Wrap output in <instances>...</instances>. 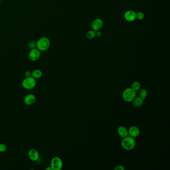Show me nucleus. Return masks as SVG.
<instances>
[{
    "label": "nucleus",
    "mask_w": 170,
    "mask_h": 170,
    "mask_svg": "<svg viewBox=\"0 0 170 170\" xmlns=\"http://www.w3.org/2000/svg\"><path fill=\"white\" fill-rule=\"evenodd\" d=\"M115 170H124L125 167L123 166V165H117L115 167V168H114Z\"/></svg>",
    "instance_id": "aec40b11"
},
{
    "label": "nucleus",
    "mask_w": 170,
    "mask_h": 170,
    "mask_svg": "<svg viewBox=\"0 0 170 170\" xmlns=\"http://www.w3.org/2000/svg\"><path fill=\"white\" fill-rule=\"evenodd\" d=\"M46 170H53L51 167V166L48 167L46 168Z\"/></svg>",
    "instance_id": "5701e85b"
},
{
    "label": "nucleus",
    "mask_w": 170,
    "mask_h": 170,
    "mask_svg": "<svg viewBox=\"0 0 170 170\" xmlns=\"http://www.w3.org/2000/svg\"><path fill=\"white\" fill-rule=\"evenodd\" d=\"M36 97L33 94H28L25 97L24 102L27 105H31L36 102Z\"/></svg>",
    "instance_id": "9b49d317"
},
{
    "label": "nucleus",
    "mask_w": 170,
    "mask_h": 170,
    "mask_svg": "<svg viewBox=\"0 0 170 170\" xmlns=\"http://www.w3.org/2000/svg\"><path fill=\"white\" fill-rule=\"evenodd\" d=\"M121 145L124 150L131 151L133 150L135 147V139L130 136H127L123 138L121 143Z\"/></svg>",
    "instance_id": "f257e3e1"
},
{
    "label": "nucleus",
    "mask_w": 170,
    "mask_h": 170,
    "mask_svg": "<svg viewBox=\"0 0 170 170\" xmlns=\"http://www.w3.org/2000/svg\"><path fill=\"white\" fill-rule=\"evenodd\" d=\"M42 71H41L40 70H38V69L34 70L31 72V76L36 79H40L42 76Z\"/></svg>",
    "instance_id": "4468645a"
},
{
    "label": "nucleus",
    "mask_w": 170,
    "mask_h": 170,
    "mask_svg": "<svg viewBox=\"0 0 170 170\" xmlns=\"http://www.w3.org/2000/svg\"><path fill=\"white\" fill-rule=\"evenodd\" d=\"M128 134H129V136L135 138L138 137L140 135V130L137 126L133 125L129 128Z\"/></svg>",
    "instance_id": "9d476101"
},
{
    "label": "nucleus",
    "mask_w": 170,
    "mask_h": 170,
    "mask_svg": "<svg viewBox=\"0 0 170 170\" xmlns=\"http://www.w3.org/2000/svg\"><path fill=\"white\" fill-rule=\"evenodd\" d=\"M51 45L49 38L44 37L40 38L36 44V46L40 51H44L48 49Z\"/></svg>",
    "instance_id": "f03ea898"
},
{
    "label": "nucleus",
    "mask_w": 170,
    "mask_h": 170,
    "mask_svg": "<svg viewBox=\"0 0 170 170\" xmlns=\"http://www.w3.org/2000/svg\"><path fill=\"white\" fill-rule=\"evenodd\" d=\"M147 96H148V91L146 89L142 88L140 90L139 96L140 98L143 100H145V99L146 98Z\"/></svg>",
    "instance_id": "dca6fc26"
},
{
    "label": "nucleus",
    "mask_w": 170,
    "mask_h": 170,
    "mask_svg": "<svg viewBox=\"0 0 170 170\" xmlns=\"http://www.w3.org/2000/svg\"><path fill=\"white\" fill-rule=\"evenodd\" d=\"M7 146L4 144L3 143H1L0 144V152L1 153H4L7 151Z\"/></svg>",
    "instance_id": "6ab92c4d"
},
{
    "label": "nucleus",
    "mask_w": 170,
    "mask_h": 170,
    "mask_svg": "<svg viewBox=\"0 0 170 170\" xmlns=\"http://www.w3.org/2000/svg\"><path fill=\"white\" fill-rule=\"evenodd\" d=\"M40 57V52L38 48H33L29 51L28 57L31 61H35L38 60Z\"/></svg>",
    "instance_id": "423d86ee"
},
{
    "label": "nucleus",
    "mask_w": 170,
    "mask_h": 170,
    "mask_svg": "<svg viewBox=\"0 0 170 170\" xmlns=\"http://www.w3.org/2000/svg\"><path fill=\"white\" fill-rule=\"evenodd\" d=\"M25 74L26 77L31 76V71H29V70L26 71V72H25Z\"/></svg>",
    "instance_id": "412c9836"
},
{
    "label": "nucleus",
    "mask_w": 170,
    "mask_h": 170,
    "mask_svg": "<svg viewBox=\"0 0 170 170\" xmlns=\"http://www.w3.org/2000/svg\"><path fill=\"white\" fill-rule=\"evenodd\" d=\"M103 25H104V22L101 18H96L92 23V29L95 31H99L102 29Z\"/></svg>",
    "instance_id": "6e6552de"
},
{
    "label": "nucleus",
    "mask_w": 170,
    "mask_h": 170,
    "mask_svg": "<svg viewBox=\"0 0 170 170\" xmlns=\"http://www.w3.org/2000/svg\"><path fill=\"white\" fill-rule=\"evenodd\" d=\"M145 18V14L142 12H138L136 13V19L138 20H143Z\"/></svg>",
    "instance_id": "a211bd4d"
},
{
    "label": "nucleus",
    "mask_w": 170,
    "mask_h": 170,
    "mask_svg": "<svg viewBox=\"0 0 170 170\" xmlns=\"http://www.w3.org/2000/svg\"><path fill=\"white\" fill-rule=\"evenodd\" d=\"M117 133L119 136L122 138L129 135L128 129L123 126H120L117 128Z\"/></svg>",
    "instance_id": "f8f14e48"
},
{
    "label": "nucleus",
    "mask_w": 170,
    "mask_h": 170,
    "mask_svg": "<svg viewBox=\"0 0 170 170\" xmlns=\"http://www.w3.org/2000/svg\"><path fill=\"white\" fill-rule=\"evenodd\" d=\"M63 163L62 160L59 157L53 158L51 161V166L53 170H60L63 168Z\"/></svg>",
    "instance_id": "39448f33"
},
{
    "label": "nucleus",
    "mask_w": 170,
    "mask_h": 170,
    "mask_svg": "<svg viewBox=\"0 0 170 170\" xmlns=\"http://www.w3.org/2000/svg\"><path fill=\"white\" fill-rule=\"evenodd\" d=\"M28 156L29 159L33 162L38 161L40 159V154L38 151L35 149H31L28 152Z\"/></svg>",
    "instance_id": "1a4fd4ad"
},
{
    "label": "nucleus",
    "mask_w": 170,
    "mask_h": 170,
    "mask_svg": "<svg viewBox=\"0 0 170 170\" xmlns=\"http://www.w3.org/2000/svg\"><path fill=\"white\" fill-rule=\"evenodd\" d=\"M144 100L140 98L139 96H136L135 98L133 100L132 102H133V105L135 107H140L142 106L143 104H144Z\"/></svg>",
    "instance_id": "ddd939ff"
},
{
    "label": "nucleus",
    "mask_w": 170,
    "mask_h": 170,
    "mask_svg": "<svg viewBox=\"0 0 170 170\" xmlns=\"http://www.w3.org/2000/svg\"><path fill=\"white\" fill-rule=\"evenodd\" d=\"M141 83L140 82H139V81H135L134 82L132 83L131 85V88L133 89L134 90H135V91L137 92V91H138L141 88Z\"/></svg>",
    "instance_id": "2eb2a0df"
},
{
    "label": "nucleus",
    "mask_w": 170,
    "mask_h": 170,
    "mask_svg": "<svg viewBox=\"0 0 170 170\" xmlns=\"http://www.w3.org/2000/svg\"><path fill=\"white\" fill-rule=\"evenodd\" d=\"M23 87L27 90L32 89L36 87L37 82L36 79L32 76L26 77L22 81Z\"/></svg>",
    "instance_id": "20e7f679"
},
{
    "label": "nucleus",
    "mask_w": 170,
    "mask_h": 170,
    "mask_svg": "<svg viewBox=\"0 0 170 170\" xmlns=\"http://www.w3.org/2000/svg\"><path fill=\"white\" fill-rule=\"evenodd\" d=\"M86 38L89 39V40H92L94 38L96 37V34H95V31L93 30H89L86 33Z\"/></svg>",
    "instance_id": "f3484780"
},
{
    "label": "nucleus",
    "mask_w": 170,
    "mask_h": 170,
    "mask_svg": "<svg viewBox=\"0 0 170 170\" xmlns=\"http://www.w3.org/2000/svg\"><path fill=\"white\" fill-rule=\"evenodd\" d=\"M136 96V91L131 87L126 88L122 93L123 100L127 102H130L133 100Z\"/></svg>",
    "instance_id": "7ed1b4c3"
},
{
    "label": "nucleus",
    "mask_w": 170,
    "mask_h": 170,
    "mask_svg": "<svg viewBox=\"0 0 170 170\" xmlns=\"http://www.w3.org/2000/svg\"><path fill=\"white\" fill-rule=\"evenodd\" d=\"M95 34H96V36H97L98 37H100L102 35V33L100 31V30H99V31H95Z\"/></svg>",
    "instance_id": "4be33fe9"
},
{
    "label": "nucleus",
    "mask_w": 170,
    "mask_h": 170,
    "mask_svg": "<svg viewBox=\"0 0 170 170\" xmlns=\"http://www.w3.org/2000/svg\"><path fill=\"white\" fill-rule=\"evenodd\" d=\"M125 20L128 22H133L136 20V13L131 10L126 11L124 15Z\"/></svg>",
    "instance_id": "0eeeda50"
}]
</instances>
